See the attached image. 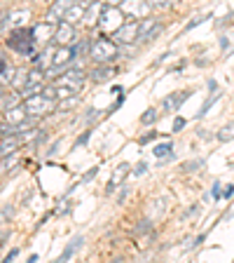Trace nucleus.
Listing matches in <instances>:
<instances>
[{"label": "nucleus", "instance_id": "obj_1", "mask_svg": "<svg viewBox=\"0 0 234 263\" xmlns=\"http://www.w3.org/2000/svg\"><path fill=\"white\" fill-rule=\"evenodd\" d=\"M24 108H26V113L28 115H35V118H42V115H47V113H52V110L56 108V99H52V97H47L45 92H40V94H31V97H24Z\"/></svg>", "mask_w": 234, "mask_h": 263}, {"label": "nucleus", "instance_id": "obj_2", "mask_svg": "<svg viewBox=\"0 0 234 263\" xmlns=\"http://www.w3.org/2000/svg\"><path fill=\"white\" fill-rule=\"evenodd\" d=\"M35 40H38L35 28H16L10 38H7V45H10L14 52H19V54L33 57V45H35Z\"/></svg>", "mask_w": 234, "mask_h": 263}, {"label": "nucleus", "instance_id": "obj_3", "mask_svg": "<svg viewBox=\"0 0 234 263\" xmlns=\"http://www.w3.org/2000/svg\"><path fill=\"white\" fill-rule=\"evenodd\" d=\"M124 24V12L122 7H113V5H105L101 10V16H98V26L103 31V35H115V33L122 28Z\"/></svg>", "mask_w": 234, "mask_h": 263}, {"label": "nucleus", "instance_id": "obj_4", "mask_svg": "<svg viewBox=\"0 0 234 263\" xmlns=\"http://www.w3.org/2000/svg\"><path fill=\"white\" fill-rule=\"evenodd\" d=\"M89 54H92V59L96 61V64H110V61L117 57V45H115V40L103 35V38H98L92 43Z\"/></svg>", "mask_w": 234, "mask_h": 263}, {"label": "nucleus", "instance_id": "obj_5", "mask_svg": "<svg viewBox=\"0 0 234 263\" xmlns=\"http://www.w3.org/2000/svg\"><path fill=\"white\" fill-rule=\"evenodd\" d=\"M122 12H124L126 19H145L147 14H150V10H153V5L147 3V0H124L122 3Z\"/></svg>", "mask_w": 234, "mask_h": 263}, {"label": "nucleus", "instance_id": "obj_6", "mask_svg": "<svg viewBox=\"0 0 234 263\" xmlns=\"http://www.w3.org/2000/svg\"><path fill=\"white\" fill-rule=\"evenodd\" d=\"M87 73L84 71H77V68H73V71H66V76H59L54 78L56 85H68L71 89H75V92H80L82 85H84V80H87Z\"/></svg>", "mask_w": 234, "mask_h": 263}, {"label": "nucleus", "instance_id": "obj_7", "mask_svg": "<svg viewBox=\"0 0 234 263\" xmlns=\"http://www.w3.org/2000/svg\"><path fill=\"white\" fill-rule=\"evenodd\" d=\"M45 89V76L40 68H33V71H28V80L26 85H24L22 94L24 97H31V94H40Z\"/></svg>", "mask_w": 234, "mask_h": 263}, {"label": "nucleus", "instance_id": "obj_8", "mask_svg": "<svg viewBox=\"0 0 234 263\" xmlns=\"http://www.w3.org/2000/svg\"><path fill=\"white\" fill-rule=\"evenodd\" d=\"M75 3H77V0H56L54 5L49 7V12H47V24L63 22V16L68 14V10H71Z\"/></svg>", "mask_w": 234, "mask_h": 263}, {"label": "nucleus", "instance_id": "obj_9", "mask_svg": "<svg viewBox=\"0 0 234 263\" xmlns=\"http://www.w3.org/2000/svg\"><path fill=\"white\" fill-rule=\"evenodd\" d=\"M115 40L122 43V45H129V43H134V40H138V22L126 19V22L122 24L120 31L115 33Z\"/></svg>", "mask_w": 234, "mask_h": 263}, {"label": "nucleus", "instance_id": "obj_10", "mask_svg": "<svg viewBox=\"0 0 234 263\" xmlns=\"http://www.w3.org/2000/svg\"><path fill=\"white\" fill-rule=\"evenodd\" d=\"M54 40L56 45H71L73 40H75V28H73V24L71 22H59L56 24V28H54Z\"/></svg>", "mask_w": 234, "mask_h": 263}, {"label": "nucleus", "instance_id": "obj_11", "mask_svg": "<svg viewBox=\"0 0 234 263\" xmlns=\"http://www.w3.org/2000/svg\"><path fill=\"white\" fill-rule=\"evenodd\" d=\"M192 97V89H183V92H174V94H169V97H164V101H162V108L166 110V113H171V110H178L180 106L185 104L187 99Z\"/></svg>", "mask_w": 234, "mask_h": 263}, {"label": "nucleus", "instance_id": "obj_12", "mask_svg": "<svg viewBox=\"0 0 234 263\" xmlns=\"http://www.w3.org/2000/svg\"><path fill=\"white\" fill-rule=\"evenodd\" d=\"M117 76V68L115 66H108V64H98L96 68H94L92 73H89V80L94 82V85H101V82H108L110 78Z\"/></svg>", "mask_w": 234, "mask_h": 263}, {"label": "nucleus", "instance_id": "obj_13", "mask_svg": "<svg viewBox=\"0 0 234 263\" xmlns=\"http://www.w3.org/2000/svg\"><path fill=\"white\" fill-rule=\"evenodd\" d=\"M73 57H75V52H73L71 45H59V47L54 49V61H52V66H54V68H61V66H66Z\"/></svg>", "mask_w": 234, "mask_h": 263}, {"label": "nucleus", "instance_id": "obj_14", "mask_svg": "<svg viewBox=\"0 0 234 263\" xmlns=\"http://www.w3.org/2000/svg\"><path fill=\"white\" fill-rule=\"evenodd\" d=\"M129 174V164L126 162H120L117 164V167H115V172H113V176H110V181H108V186H105V193H113L115 188H117V183H120L122 179H124V176Z\"/></svg>", "mask_w": 234, "mask_h": 263}, {"label": "nucleus", "instance_id": "obj_15", "mask_svg": "<svg viewBox=\"0 0 234 263\" xmlns=\"http://www.w3.org/2000/svg\"><path fill=\"white\" fill-rule=\"evenodd\" d=\"M157 26H159V22H157V19H153V16L141 19V24H138V40H143V43H145V40L150 38V33H153Z\"/></svg>", "mask_w": 234, "mask_h": 263}, {"label": "nucleus", "instance_id": "obj_16", "mask_svg": "<svg viewBox=\"0 0 234 263\" xmlns=\"http://www.w3.org/2000/svg\"><path fill=\"white\" fill-rule=\"evenodd\" d=\"M82 245H84V235H75V237H73V240H71V245H68V247H66V249H63V252H61L59 261H68V258H71L73 254H75Z\"/></svg>", "mask_w": 234, "mask_h": 263}, {"label": "nucleus", "instance_id": "obj_17", "mask_svg": "<svg viewBox=\"0 0 234 263\" xmlns=\"http://www.w3.org/2000/svg\"><path fill=\"white\" fill-rule=\"evenodd\" d=\"M101 10H103V5H101L98 0H94L92 5L87 7V12H84V19H82V22H84V24H94V22H98V16H101Z\"/></svg>", "mask_w": 234, "mask_h": 263}, {"label": "nucleus", "instance_id": "obj_18", "mask_svg": "<svg viewBox=\"0 0 234 263\" xmlns=\"http://www.w3.org/2000/svg\"><path fill=\"white\" fill-rule=\"evenodd\" d=\"M84 12H87V7L82 5V3H75V5L68 10V14H66V22H71V24L82 22V19H84Z\"/></svg>", "mask_w": 234, "mask_h": 263}, {"label": "nucleus", "instance_id": "obj_19", "mask_svg": "<svg viewBox=\"0 0 234 263\" xmlns=\"http://www.w3.org/2000/svg\"><path fill=\"white\" fill-rule=\"evenodd\" d=\"M218 99H220V92H218V89H216V92H211V94H208V99H206V101H204V104H202V108L197 110V120H202L204 115L208 113V108H211V106L216 104Z\"/></svg>", "mask_w": 234, "mask_h": 263}, {"label": "nucleus", "instance_id": "obj_20", "mask_svg": "<svg viewBox=\"0 0 234 263\" xmlns=\"http://www.w3.org/2000/svg\"><path fill=\"white\" fill-rule=\"evenodd\" d=\"M16 146H19V137H16V134H7V137H3V158H5L7 153H14Z\"/></svg>", "mask_w": 234, "mask_h": 263}, {"label": "nucleus", "instance_id": "obj_21", "mask_svg": "<svg viewBox=\"0 0 234 263\" xmlns=\"http://www.w3.org/2000/svg\"><path fill=\"white\" fill-rule=\"evenodd\" d=\"M153 153H155V158H171L174 155V146L171 143H159V146H155L153 148Z\"/></svg>", "mask_w": 234, "mask_h": 263}, {"label": "nucleus", "instance_id": "obj_22", "mask_svg": "<svg viewBox=\"0 0 234 263\" xmlns=\"http://www.w3.org/2000/svg\"><path fill=\"white\" fill-rule=\"evenodd\" d=\"M19 94H22V92H19ZM19 94L12 92L10 97H7V94H3V110H10V108H14V106H22V104H19Z\"/></svg>", "mask_w": 234, "mask_h": 263}, {"label": "nucleus", "instance_id": "obj_23", "mask_svg": "<svg viewBox=\"0 0 234 263\" xmlns=\"http://www.w3.org/2000/svg\"><path fill=\"white\" fill-rule=\"evenodd\" d=\"M157 118H159V110L157 108H147L145 113L141 115V125H155V122H157Z\"/></svg>", "mask_w": 234, "mask_h": 263}, {"label": "nucleus", "instance_id": "obj_24", "mask_svg": "<svg viewBox=\"0 0 234 263\" xmlns=\"http://www.w3.org/2000/svg\"><path fill=\"white\" fill-rule=\"evenodd\" d=\"M232 139H234V120L227 122V125H225L223 129L218 132V141L225 143V141H232Z\"/></svg>", "mask_w": 234, "mask_h": 263}, {"label": "nucleus", "instance_id": "obj_25", "mask_svg": "<svg viewBox=\"0 0 234 263\" xmlns=\"http://www.w3.org/2000/svg\"><path fill=\"white\" fill-rule=\"evenodd\" d=\"M0 80H3V85H7V82L14 80V68H12V66H7L5 59H3V76H0Z\"/></svg>", "mask_w": 234, "mask_h": 263}, {"label": "nucleus", "instance_id": "obj_26", "mask_svg": "<svg viewBox=\"0 0 234 263\" xmlns=\"http://www.w3.org/2000/svg\"><path fill=\"white\" fill-rule=\"evenodd\" d=\"M204 167V158H197V160H187L183 162V172H197Z\"/></svg>", "mask_w": 234, "mask_h": 263}, {"label": "nucleus", "instance_id": "obj_27", "mask_svg": "<svg viewBox=\"0 0 234 263\" xmlns=\"http://www.w3.org/2000/svg\"><path fill=\"white\" fill-rule=\"evenodd\" d=\"M89 137H92V129H84V132H82V134H80V137H77V139H75V143H73V146H75V148L84 146V143H87V141H89Z\"/></svg>", "mask_w": 234, "mask_h": 263}, {"label": "nucleus", "instance_id": "obj_28", "mask_svg": "<svg viewBox=\"0 0 234 263\" xmlns=\"http://www.w3.org/2000/svg\"><path fill=\"white\" fill-rule=\"evenodd\" d=\"M141 233H153V223L150 221H141L136 226V235H141Z\"/></svg>", "mask_w": 234, "mask_h": 263}, {"label": "nucleus", "instance_id": "obj_29", "mask_svg": "<svg viewBox=\"0 0 234 263\" xmlns=\"http://www.w3.org/2000/svg\"><path fill=\"white\" fill-rule=\"evenodd\" d=\"M98 115H101V110H98V108H87V113H84V122L89 125V122L96 120Z\"/></svg>", "mask_w": 234, "mask_h": 263}, {"label": "nucleus", "instance_id": "obj_30", "mask_svg": "<svg viewBox=\"0 0 234 263\" xmlns=\"http://www.w3.org/2000/svg\"><path fill=\"white\" fill-rule=\"evenodd\" d=\"M96 174H98V167H92V170H89L87 174H82L80 183H82V186H84V183H89V181H92V179H94V176H96Z\"/></svg>", "mask_w": 234, "mask_h": 263}, {"label": "nucleus", "instance_id": "obj_31", "mask_svg": "<svg viewBox=\"0 0 234 263\" xmlns=\"http://www.w3.org/2000/svg\"><path fill=\"white\" fill-rule=\"evenodd\" d=\"M206 19H208V14H206V16H197V19H192V22H187V24H185V31H190V28L199 26V24H202V22H206Z\"/></svg>", "mask_w": 234, "mask_h": 263}, {"label": "nucleus", "instance_id": "obj_32", "mask_svg": "<svg viewBox=\"0 0 234 263\" xmlns=\"http://www.w3.org/2000/svg\"><path fill=\"white\" fill-rule=\"evenodd\" d=\"M155 137H157V132H147V134H143V137L138 139V143H141V146H145V143H150Z\"/></svg>", "mask_w": 234, "mask_h": 263}, {"label": "nucleus", "instance_id": "obj_33", "mask_svg": "<svg viewBox=\"0 0 234 263\" xmlns=\"http://www.w3.org/2000/svg\"><path fill=\"white\" fill-rule=\"evenodd\" d=\"M220 186H223V183H220V181H216V183H213V188H211V195L216 197V200H220V197H223V193H220Z\"/></svg>", "mask_w": 234, "mask_h": 263}, {"label": "nucleus", "instance_id": "obj_34", "mask_svg": "<svg viewBox=\"0 0 234 263\" xmlns=\"http://www.w3.org/2000/svg\"><path fill=\"white\" fill-rule=\"evenodd\" d=\"M183 127H185V118H176L174 120V132L178 134V132H183Z\"/></svg>", "mask_w": 234, "mask_h": 263}, {"label": "nucleus", "instance_id": "obj_35", "mask_svg": "<svg viewBox=\"0 0 234 263\" xmlns=\"http://www.w3.org/2000/svg\"><path fill=\"white\" fill-rule=\"evenodd\" d=\"M59 148H61V141H54V143H52V146L47 148V158H52V155L59 153Z\"/></svg>", "mask_w": 234, "mask_h": 263}, {"label": "nucleus", "instance_id": "obj_36", "mask_svg": "<svg viewBox=\"0 0 234 263\" xmlns=\"http://www.w3.org/2000/svg\"><path fill=\"white\" fill-rule=\"evenodd\" d=\"M145 172H147V164H145V162H138V164H136V170H134V174L141 176V174H145Z\"/></svg>", "mask_w": 234, "mask_h": 263}, {"label": "nucleus", "instance_id": "obj_37", "mask_svg": "<svg viewBox=\"0 0 234 263\" xmlns=\"http://www.w3.org/2000/svg\"><path fill=\"white\" fill-rule=\"evenodd\" d=\"M126 195H129V188L124 186V188H122V191H120V195H117V202L122 204V202H124V200H126Z\"/></svg>", "mask_w": 234, "mask_h": 263}, {"label": "nucleus", "instance_id": "obj_38", "mask_svg": "<svg viewBox=\"0 0 234 263\" xmlns=\"http://www.w3.org/2000/svg\"><path fill=\"white\" fill-rule=\"evenodd\" d=\"M16 256H19V249H12V252H10V254H7V256H5V261H7V263H10V261H14V258H16Z\"/></svg>", "mask_w": 234, "mask_h": 263}, {"label": "nucleus", "instance_id": "obj_39", "mask_svg": "<svg viewBox=\"0 0 234 263\" xmlns=\"http://www.w3.org/2000/svg\"><path fill=\"white\" fill-rule=\"evenodd\" d=\"M232 16H234V12H229V14H227V16H225V19H223V22H218V26H227V24L232 22Z\"/></svg>", "mask_w": 234, "mask_h": 263}, {"label": "nucleus", "instance_id": "obj_40", "mask_svg": "<svg viewBox=\"0 0 234 263\" xmlns=\"http://www.w3.org/2000/svg\"><path fill=\"white\" fill-rule=\"evenodd\" d=\"M103 3H105V5H113V7H120L124 0H103Z\"/></svg>", "mask_w": 234, "mask_h": 263}, {"label": "nucleus", "instance_id": "obj_41", "mask_svg": "<svg viewBox=\"0 0 234 263\" xmlns=\"http://www.w3.org/2000/svg\"><path fill=\"white\" fill-rule=\"evenodd\" d=\"M232 193H234V186H227L225 193H223V197H232Z\"/></svg>", "mask_w": 234, "mask_h": 263}, {"label": "nucleus", "instance_id": "obj_42", "mask_svg": "<svg viewBox=\"0 0 234 263\" xmlns=\"http://www.w3.org/2000/svg\"><path fill=\"white\" fill-rule=\"evenodd\" d=\"M7 216H12V209H10V207L3 209V221H7Z\"/></svg>", "mask_w": 234, "mask_h": 263}, {"label": "nucleus", "instance_id": "obj_43", "mask_svg": "<svg viewBox=\"0 0 234 263\" xmlns=\"http://www.w3.org/2000/svg\"><path fill=\"white\" fill-rule=\"evenodd\" d=\"M208 89H211V92H216V89H218V82H216V80H208Z\"/></svg>", "mask_w": 234, "mask_h": 263}, {"label": "nucleus", "instance_id": "obj_44", "mask_svg": "<svg viewBox=\"0 0 234 263\" xmlns=\"http://www.w3.org/2000/svg\"><path fill=\"white\" fill-rule=\"evenodd\" d=\"M227 45H229V40H227V38H225V35H220V47H223V49H225V47H227Z\"/></svg>", "mask_w": 234, "mask_h": 263}]
</instances>
